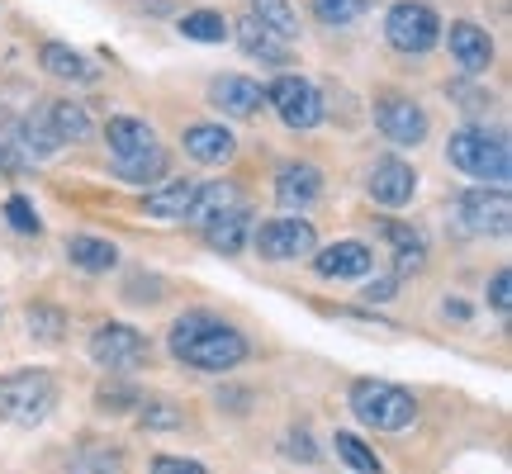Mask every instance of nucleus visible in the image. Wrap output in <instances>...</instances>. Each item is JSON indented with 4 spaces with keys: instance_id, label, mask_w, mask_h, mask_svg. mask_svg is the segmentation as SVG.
<instances>
[{
    "instance_id": "obj_1",
    "label": "nucleus",
    "mask_w": 512,
    "mask_h": 474,
    "mask_svg": "<svg viewBox=\"0 0 512 474\" xmlns=\"http://www.w3.org/2000/svg\"><path fill=\"white\" fill-rule=\"evenodd\" d=\"M166 347H171V356L181 365L204 370V375H223V370L247 361V337L233 323L214 318V313H185V318H176L171 332H166Z\"/></svg>"
},
{
    "instance_id": "obj_2",
    "label": "nucleus",
    "mask_w": 512,
    "mask_h": 474,
    "mask_svg": "<svg viewBox=\"0 0 512 474\" xmlns=\"http://www.w3.org/2000/svg\"><path fill=\"white\" fill-rule=\"evenodd\" d=\"M105 143H110V162L114 176L128 185H147L166 176V147L157 143V133L143 124V119H128V114H114L105 124Z\"/></svg>"
},
{
    "instance_id": "obj_3",
    "label": "nucleus",
    "mask_w": 512,
    "mask_h": 474,
    "mask_svg": "<svg viewBox=\"0 0 512 474\" xmlns=\"http://www.w3.org/2000/svg\"><path fill=\"white\" fill-rule=\"evenodd\" d=\"M446 157H451V166H456V171L475 176V181L508 185L512 152H508V138H503V133H489V128H479V124H465L460 133H451Z\"/></svg>"
},
{
    "instance_id": "obj_4",
    "label": "nucleus",
    "mask_w": 512,
    "mask_h": 474,
    "mask_svg": "<svg viewBox=\"0 0 512 474\" xmlns=\"http://www.w3.org/2000/svg\"><path fill=\"white\" fill-rule=\"evenodd\" d=\"M351 413L366 422L370 432H408L418 422V399L384 380H356L351 384Z\"/></svg>"
},
{
    "instance_id": "obj_5",
    "label": "nucleus",
    "mask_w": 512,
    "mask_h": 474,
    "mask_svg": "<svg viewBox=\"0 0 512 474\" xmlns=\"http://www.w3.org/2000/svg\"><path fill=\"white\" fill-rule=\"evenodd\" d=\"M57 408V384L48 370H15L0 375V422L34 427Z\"/></svg>"
},
{
    "instance_id": "obj_6",
    "label": "nucleus",
    "mask_w": 512,
    "mask_h": 474,
    "mask_svg": "<svg viewBox=\"0 0 512 474\" xmlns=\"http://www.w3.org/2000/svg\"><path fill=\"white\" fill-rule=\"evenodd\" d=\"M441 29H446L441 15L432 10V5H422V0H399V5L384 15V38L408 57L432 53V48L441 43Z\"/></svg>"
},
{
    "instance_id": "obj_7",
    "label": "nucleus",
    "mask_w": 512,
    "mask_h": 474,
    "mask_svg": "<svg viewBox=\"0 0 512 474\" xmlns=\"http://www.w3.org/2000/svg\"><path fill=\"white\" fill-rule=\"evenodd\" d=\"M266 105L280 114V124L294 128V133H309V128L323 124V95L313 81L304 76H275L266 86Z\"/></svg>"
},
{
    "instance_id": "obj_8",
    "label": "nucleus",
    "mask_w": 512,
    "mask_h": 474,
    "mask_svg": "<svg viewBox=\"0 0 512 474\" xmlns=\"http://www.w3.org/2000/svg\"><path fill=\"white\" fill-rule=\"evenodd\" d=\"M147 356H152V342L128 323H105L91 332V361L110 375H133L138 365H147Z\"/></svg>"
},
{
    "instance_id": "obj_9",
    "label": "nucleus",
    "mask_w": 512,
    "mask_h": 474,
    "mask_svg": "<svg viewBox=\"0 0 512 474\" xmlns=\"http://www.w3.org/2000/svg\"><path fill=\"white\" fill-rule=\"evenodd\" d=\"M465 233L475 237H503L512 228V200H508V185H475L465 190L456 204Z\"/></svg>"
},
{
    "instance_id": "obj_10",
    "label": "nucleus",
    "mask_w": 512,
    "mask_h": 474,
    "mask_svg": "<svg viewBox=\"0 0 512 474\" xmlns=\"http://www.w3.org/2000/svg\"><path fill=\"white\" fill-rule=\"evenodd\" d=\"M247 242L256 247L261 261H299V256L318 252V233H313L309 219H271L261 223Z\"/></svg>"
},
{
    "instance_id": "obj_11",
    "label": "nucleus",
    "mask_w": 512,
    "mask_h": 474,
    "mask_svg": "<svg viewBox=\"0 0 512 474\" xmlns=\"http://www.w3.org/2000/svg\"><path fill=\"white\" fill-rule=\"evenodd\" d=\"M375 124L380 133L389 138L394 147H418L427 138V110H422L418 100H403V95H384L375 100Z\"/></svg>"
},
{
    "instance_id": "obj_12",
    "label": "nucleus",
    "mask_w": 512,
    "mask_h": 474,
    "mask_svg": "<svg viewBox=\"0 0 512 474\" xmlns=\"http://www.w3.org/2000/svg\"><path fill=\"white\" fill-rule=\"evenodd\" d=\"M441 38H446V48H451L465 76H484L494 67V38H489V29H479L475 19H456L451 29H441Z\"/></svg>"
},
{
    "instance_id": "obj_13",
    "label": "nucleus",
    "mask_w": 512,
    "mask_h": 474,
    "mask_svg": "<svg viewBox=\"0 0 512 474\" xmlns=\"http://www.w3.org/2000/svg\"><path fill=\"white\" fill-rule=\"evenodd\" d=\"M370 200L384 204V209H403V204L418 195V171L408 162H399V157H380V162L370 166Z\"/></svg>"
},
{
    "instance_id": "obj_14",
    "label": "nucleus",
    "mask_w": 512,
    "mask_h": 474,
    "mask_svg": "<svg viewBox=\"0 0 512 474\" xmlns=\"http://www.w3.org/2000/svg\"><path fill=\"white\" fill-rule=\"evenodd\" d=\"M313 271L323 275V280H366L375 271V252H370L366 242H332L323 252H313Z\"/></svg>"
},
{
    "instance_id": "obj_15",
    "label": "nucleus",
    "mask_w": 512,
    "mask_h": 474,
    "mask_svg": "<svg viewBox=\"0 0 512 474\" xmlns=\"http://www.w3.org/2000/svg\"><path fill=\"white\" fill-rule=\"evenodd\" d=\"M209 100H214V110L228 114V119H252V114L266 105V86L252 81V76H219V81L209 86Z\"/></svg>"
},
{
    "instance_id": "obj_16",
    "label": "nucleus",
    "mask_w": 512,
    "mask_h": 474,
    "mask_svg": "<svg viewBox=\"0 0 512 474\" xmlns=\"http://www.w3.org/2000/svg\"><path fill=\"white\" fill-rule=\"evenodd\" d=\"M323 195V171L309 162H285L275 171V200L285 209H309Z\"/></svg>"
},
{
    "instance_id": "obj_17",
    "label": "nucleus",
    "mask_w": 512,
    "mask_h": 474,
    "mask_svg": "<svg viewBox=\"0 0 512 474\" xmlns=\"http://www.w3.org/2000/svg\"><path fill=\"white\" fill-rule=\"evenodd\" d=\"M181 143L200 166H223V162H233V152H238V138L223 124H190Z\"/></svg>"
},
{
    "instance_id": "obj_18",
    "label": "nucleus",
    "mask_w": 512,
    "mask_h": 474,
    "mask_svg": "<svg viewBox=\"0 0 512 474\" xmlns=\"http://www.w3.org/2000/svg\"><path fill=\"white\" fill-rule=\"evenodd\" d=\"M228 29H233L228 38H238V48L247 57H261V62H271V67H285V62H290V43H285V38H275L261 19L242 15L238 24H228Z\"/></svg>"
},
{
    "instance_id": "obj_19",
    "label": "nucleus",
    "mask_w": 512,
    "mask_h": 474,
    "mask_svg": "<svg viewBox=\"0 0 512 474\" xmlns=\"http://www.w3.org/2000/svg\"><path fill=\"white\" fill-rule=\"evenodd\" d=\"M195 195H200V181H162L157 190H147L143 209L152 214V219H162V223H185L190 219Z\"/></svg>"
},
{
    "instance_id": "obj_20",
    "label": "nucleus",
    "mask_w": 512,
    "mask_h": 474,
    "mask_svg": "<svg viewBox=\"0 0 512 474\" xmlns=\"http://www.w3.org/2000/svg\"><path fill=\"white\" fill-rule=\"evenodd\" d=\"M247 237H252V214L242 204H233V209H223L219 219L204 223V242L219 256H238L247 247Z\"/></svg>"
},
{
    "instance_id": "obj_21",
    "label": "nucleus",
    "mask_w": 512,
    "mask_h": 474,
    "mask_svg": "<svg viewBox=\"0 0 512 474\" xmlns=\"http://www.w3.org/2000/svg\"><path fill=\"white\" fill-rule=\"evenodd\" d=\"M380 233H384V242H389V252H394V266H399V275H413V271H422V266H427V237H422L418 228L384 219Z\"/></svg>"
},
{
    "instance_id": "obj_22",
    "label": "nucleus",
    "mask_w": 512,
    "mask_h": 474,
    "mask_svg": "<svg viewBox=\"0 0 512 474\" xmlns=\"http://www.w3.org/2000/svg\"><path fill=\"white\" fill-rule=\"evenodd\" d=\"M67 261H72L76 271H86V275H110L114 266H119V247L105 242V237L76 233V237H67Z\"/></svg>"
},
{
    "instance_id": "obj_23",
    "label": "nucleus",
    "mask_w": 512,
    "mask_h": 474,
    "mask_svg": "<svg viewBox=\"0 0 512 474\" xmlns=\"http://www.w3.org/2000/svg\"><path fill=\"white\" fill-rule=\"evenodd\" d=\"M48 124H53L57 143H86L95 133L86 105H76V100H53V105H48Z\"/></svg>"
},
{
    "instance_id": "obj_24",
    "label": "nucleus",
    "mask_w": 512,
    "mask_h": 474,
    "mask_svg": "<svg viewBox=\"0 0 512 474\" xmlns=\"http://www.w3.org/2000/svg\"><path fill=\"white\" fill-rule=\"evenodd\" d=\"M38 62H43V67H48V72L57 76V81H95L91 57L76 53V48H67V43H43Z\"/></svg>"
},
{
    "instance_id": "obj_25",
    "label": "nucleus",
    "mask_w": 512,
    "mask_h": 474,
    "mask_svg": "<svg viewBox=\"0 0 512 474\" xmlns=\"http://www.w3.org/2000/svg\"><path fill=\"white\" fill-rule=\"evenodd\" d=\"M15 143L24 147V157H29V162H38V157H53L57 147H62V143H57V133H53V124H48V110L19 119V124H15Z\"/></svg>"
},
{
    "instance_id": "obj_26",
    "label": "nucleus",
    "mask_w": 512,
    "mask_h": 474,
    "mask_svg": "<svg viewBox=\"0 0 512 474\" xmlns=\"http://www.w3.org/2000/svg\"><path fill=\"white\" fill-rule=\"evenodd\" d=\"M233 204H242V200H238V190H233L228 181H209V185L200 181V195H195V204H190V219L185 223H200L204 228V223L219 219L223 209H233Z\"/></svg>"
},
{
    "instance_id": "obj_27",
    "label": "nucleus",
    "mask_w": 512,
    "mask_h": 474,
    "mask_svg": "<svg viewBox=\"0 0 512 474\" xmlns=\"http://www.w3.org/2000/svg\"><path fill=\"white\" fill-rule=\"evenodd\" d=\"M247 15L261 19V24H266L275 38H285V43L299 38V15H294L290 0H252V10H247Z\"/></svg>"
},
{
    "instance_id": "obj_28",
    "label": "nucleus",
    "mask_w": 512,
    "mask_h": 474,
    "mask_svg": "<svg viewBox=\"0 0 512 474\" xmlns=\"http://www.w3.org/2000/svg\"><path fill=\"white\" fill-rule=\"evenodd\" d=\"M332 446H337V460L351 465V474H384V460L375 456V446H366L356 432H337Z\"/></svg>"
},
{
    "instance_id": "obj_29",
    "label": "nucleus",
    "mask_w": 512,
    "mask_h": 474,
    "mask_svg": "<svg viewBox=\"0 0 512 474\" xmlns=\"http://www.w3.org/2000/svg\"><path fill=\"white\" fill-rule=\"evenodd\" d=\"M67 474H124V456L110 451V446H100V441H86L72 456Z\"/></svg>"
},
{
    "instance_id": "obj_30",
    "label": "nucleus",
    "mask_w": 512,
    "mask_h": 474,
    "mask_svg": "<svg viewBox=\"0 0 512 474\" xmlns=\"http://www.w3.org/2000/svg\"><path fill=\"white\" fill-rule=\"evenodd\" d=\"M181 34L190 38V43H228V19L219 15V10H190V15H181Z\"/></svg>"
},
{
    "instance_id": "obj_31",
    "label": "nucleus",
    "mask_w": 512,
    "mask_h": 474,
    "mask_svg": "<svg viewBox=\"0 0 512 474\" xmlns=\"http://www.w3.org/2000/svg\"><path fill=\"white\" fill-rule=\"evenodd\" d=\"M24 323H29V337H38V342H62V332H67V313L53 309V304H29Z\"/></svg>"
},
{
    "instance_id": "obj_32",
    "label": "nucleus",
    "mask_w": 512,
    "mask_h": 474,
    "mask_svg": "<svg viewBox=\"0 0 512 474\" xmlns=\"http://www.w3.org/2000/svg\"><path fill=\"white\" fill-rule=\"evenodd\" d=\"M366 5L370 0H313V15L323 24H332V29H347V24H356L366 15Z\"/></svg>"
},
{
    "instance_id": "obj_33",
    "label": "nucleus",
    "mask_w": 512,
    "mask_h": 474,
    "mask_svg": "<svg viewBox=\"0 0 512 474\" xmlns=\"http://www.w3.org/2000/svg\"><path fill=\"white\" fill-rule=\"evenodd\" d=\"M138 408H143V413H138V422H143L147 432H176V427H181V408H176V403H166V399H157V403H138Z\"/></svg>"
},
{
    "instance_id": "obj_34",
    "label": "nucleus",
    "mask_w": 512,
    "mask_h": 474,
    "mask_svg": "<svg viewBox=\"0 0 512 474\" xmlns=\"http://www.w3.org/2000/svg\"><path fill=\"white\" fill-rule=\"evenodd\" d=\"M5 219H10L15 233H43V219H38V209L24 200V195H10V200H5Z\"/></svg>"
},
{
    "instance_id": "obj_35",
    "label": "nucleus",
    "mask_w": 512,
    "mask_h": 474,
    "mask_svg": "<svg viewBox=\"0 0 512 474\" xmlns=\"http://www.w3.org/2000/svg\"><path fill=\"white\" fill-rule=\"evenodd\" d=\"M29 171V157H24V147L15 138H5L0 133V176H24Z\"/></svg>"
},
{
    "instance_id": "obj_36",
    "label": "nucleus",
    "mask_w": 512,
    "mask_h": 474,
    "mask_svg": "<svg viewBox=\"0 0 512 474\" xmlns=\"http://www.w3.org/2000/svg\"><path fill=\"white\" fill-rule=\"evenodd\" d=\"M95 403H100V413H119V403H133V408H138L143 394H138V389H128V384H114V389H100Z\"/></svg>"
},
{
    "instance_id": "obj_37",
    "label": "nucleus",
    "mask_w": 512,
    "mask_h": 474,
    "mask_svg": "<svg viewBox=\"0 0 512 474\" xmlns=\"http://www.w3.org/2000/svg\"><path fill=\"white\" fill-rule=\"evenodd\" d=\"M124 299H133V304H157V299H162V280H157V275H133Z\"/></svg>"
},
{
    "instance_id": "obj_38",
    "label": "nucleus",
    "mask_w": 512,
    "mask_h": 474,
    "mask_svg": "<svg viewBox=\"0 0 512 474\" xmlns=\"http://www.w3.org/2000/svg\"><path fill=\"white\" fill-rule=\"evenodd\" d=\"M489 304H494L498 318H508V309H512V275L508 271H494V280H489Z\"/></svg>"
},
{
    "instance_id": "obj_39",
    "label": "nucleus",
    "mask_w": 512,
    "mask_h": 474,
    "mask_svg": "<svg viewBox=\"0 0 512 474\" xmlns=\"http://www.w3.org/2000/svg\"><path fill=\"white\" fill-rule=\"evenodd\" d=\"M152 474H209L200 460H185V456H157L152 460Z\"/></svg>"
},
{
    "instance_id": "obj_40",
    "label": "nucleus",
    "mask_w": 512,
    "mask_h": 474,
    "mask_svg": "<svg viewBox=\"0 0 512 474\" xmlns=\"http://www.w3.org/2000/svg\"><path fill=\"white\" fill-rule=\"evenodd\" d=\"M446 95H451V100H465V105H460V110H470V114H479V110H489V105H494V100H489V95L484 91H465V86H446Z\"/></svg>"
},
{
    "instance_id": "obj_41",
    "label": "nucleus",
    "mask_w": 512,
    "mask_h": 474,
    "mask_svg": "<svg viewBox=\"0 0 512 474\" xmlns=\"http://www.w3.org/2000/svg\"><path fill=\"white\" fill-rule=\"evenodd\" d=\"M394 285H399V275H380V280H370L361 294H366L370 304H389V299H394Z\"/></svg>"
},
{
    "instance_id": "obj_42",
    "label": "nucleus",
    "mask_w": 512,
    "mask_h": 474,
    "mask_svg": "<svg viewBox=\"0 0 512 474\" xmlns=\"http://www.w3.org/2000/svg\"><path fill=\"white\" fill-rule=\"evenodd\" d=\"M285 451H290L294 460H304V465H309V460H318V451H313L309 432H290V446H285Z\"/></svg>"
}]
</instances>
